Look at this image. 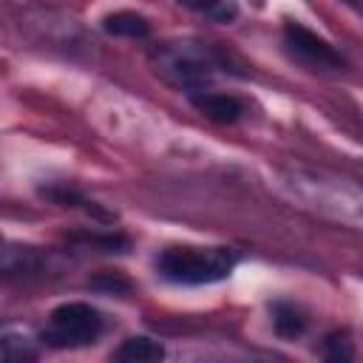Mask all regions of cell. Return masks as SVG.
<instances>
[{"mask_svg": "<svg viewBox=\"0 0 363 363\" xmlns=\"http://www.w3.org/2000/svg\"><path fill=\"white\" fill-rule=\"evenodd\" d=\"M238 255L230 247H167L156 255V272L170 284L199 286V284H216L224 281Z\"/></svg>", "mask_w": 363, "mask_h": 363, "instance_id": "obj_1", "label": "cell"}, {"mask_svg": "<svg viewBox=\"0 0 363 363\" xmlns=\"http://www.w3.org/2000/svg\"><path fill=\"white\" fill-rule=\"evenodd\" d=\"M102 329H105V318L99 309L82 301H68L48 315L43 343L54 349H79V346L96 343Z\"/></svg>", "mask_w": 363, "mask_h": 363, "instance_id": "obj_2", "label": "cell"}, {"mask_svg": "<svg viewBox=\"0 0 363 363\" xmlns=\"http://www.w3.org/2000/svg\"><path fill=\"white\" fill-rule=\"evenodd\" d=\"M284 45H286V51H289L298 62H303V65H309V68L340 71V68L346 65V60L340 57V51H337L329 40L318 37L315 31L303 28L301 23H286V26H284Z\"/></svg>", "mask_w": 363, "mask_h": 363, "instance_id": "obj_3", "label": "cell"}, {"mask_svg": "<svg viewBox=\"0 0 363 363\" xmlns=\"http://www.w3.org/2000/svg\"><path fill=\"white\" fill-rule=\"evenodd\" d=\"M213 68L216 65L201 51H187V48H162L159 51V71L170 82L182 85L187 94L207 88L213 79Z\"/></svg>", "mask_w": 363, "mask_h": 363, "instance_id": "obj_4", "label": "cell"}, {"mask_svg": "<svg viewBox=\"0 0 363 363\" xmlns=\"http://www.w3.org/2000/svg\"><path fill=\"white\" fill-rule=\"evenodd\" d=\"M187 99H190V105L199 113H204L207 119L221 122V125H230V122H235L244 113V105L235 96H230V94H218V91L201 88V91H190Z\"/></svg>", "mask_w": 363, "mask_h": 363, "instance_id": "obj_5", "label": "cell"}, {"mask_svg": "<svg viewBox=\"0 0 363 363\" xmlns=\"http://www.w3.org/2000/svg\"><path fill=\"white\" fill-rule=\"evenodd\" d=\"M40 349L37 343L14 329V326H0V363H23V360H37Z\"/></svg>", "mask_w": 363, "mask_h": 363, "instance_id": "obj_6", "label": "cell"}, {"mask_svg": "<svg viewBox=\"0 0 363 363\" xmlns=\"http://www.w3.org/2000/svg\"><path fill=\"white\" fill-rule=\"evenodd\" d=\"M119 363H153L164 357V346L147 335H133L128 340H122V346L111 354Z\"/></svg>", "mask_w": 363, "mask_h": 363, "instance_id": "obj_7", "label": "cell"}, {"mask_svg": "<svg viewBox=\"0 0 363 363\" xmlns=\"http://www.w3.org/2000/svg\"><path fill=\"white\" fill-rule=\"evenodd\" d=\"M102 28L113 37H128V40H142L150 34L147 17H142L136 11H113L102 20Z\"/></svg>", "mask_w": 363, "mask_h": 363, "instance_id": "obj_8", "label": "cell"}, {"mask_svg": "<svg viewBox=\"0 0 363 363\" xmlns=\"http://www.w3.org/2000/svg\"><path fill=\"white\" fill-rule=\"evenodd\" d=\"M272 326H275V335H278V337L292 340V337H301V335H303V329H306V315H303L295 303L278 301V303H272Z\"/></svg>", "mask_w": 363, "mask_h": 363, "instance_id": "obj_9", "label": "cell"}, {"mask_svg": "<svg viewBox=\"0 0 363 363\" xmlns=\"http://www.w3.org/2000/svg\"><path fill=\"white\" fill-rule=\"evenodd\" d=\"M176 3H182L184 9L201 14V17L213 20V23H233L238 17L235 0H176Z\"/></svg>", "mask_w": 363, "mask_h": 363, "instance_id": "obj_10", "label": "cell"}, {"mask_svg": "<svg viewBox=\"0 0 363 363\" xmlns=\"http://www.w3.org/2000/svg\"><path fill=\"white\" fill-rule=\"evenodd\" d=\"M323 354L329 360H349V357H354V349H352V340H346V332L343 335L340 332L329 335L323 340Z\"/></svg>", "mask_w": 363, "mask_h": 363, "instance_id": "obj_11", "label": "cell"}, {"mask_svg": "<svg viewBox=\"0 0 363 363\" xmlns=\"http://www.w3.org/2000/svg\"><path fill=\"white\" fill-rule=\"evenodd\" d=\"M94 286H99V289H102V286H105V289H122V292H128V289H130V284H128L125 278H119V275H113V278H111V272L105 275V281H102V278H96V281H94Z\"/></svg>", "mask_w": 363, "mask_h": 363, "instance_id": "obj_12", "label": "cell"}]
</instances>
